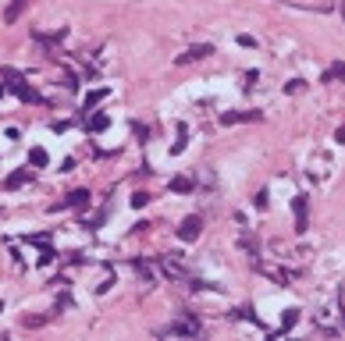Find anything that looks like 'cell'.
<instances>
[{
	"label": "cell",
	"instance_id": "6da1fadb",
	"mask_svg": "<svg viewBox=\"0 0 345 341\" xmlns=\"http://www.w3.org/2000/svg\"><path fill=\"white\" fill-rule=\"evenodd\" d=\"M200 231H203V220L192 213V217H185V220H182V228H178V238H182V242H196V238H200Z\"/></svg>",
	"mask_w": 345,
	"mask_h": 341
},
{
	"label": "cell",
	"instance_id": "7a4b0ae2",
	"mask_svg": "<svg viewBox=\"0 0 345 341\" xmlns=\"http://www.w3.org/2000/svg\"><path fill=\"white\" fill-rule=\"evenodd\" d=\"M4 75L11 78V93H14V96H21L25 103H29V100H39V96H36V89H29V85H25V82L18 78V71H11V68H7Z\"/></svg>",
	"mask_w": 345,
	"mask_h": 341
},
{
	"label": "cell",
	"instance_id": "3957f363",
	"mask_svg": "<svg viewBox=\"0 0 345 341\" xmlns=\"http://www.w3.org/2000/svg\"><path fill=\"white\" fill-rule=\"evenodd\" d=\"M292 210H295V231L303 235V231L310 228V220H306V196H295V199H292Z\"/></svg>",
	"mask_w": 345,
	"mask_h": 341
},
{
	"label": "cell",
	"instance_id": "277c9868",
	"mask_svg": "<svg viewBox=\"0 0 345 341\" xmlns=\"http://www.w3.org/2000/svg\"><path fill=\"white\" fill-rule=\"evenodd\" d=\"M242 121H260V110H235V114H221V125H242Z\"/></svg>",
	"mask_w": 345,
	"mask_h": 341
},
{
	"label": "cell",
	"instance_id": "5b68a950",
	"mask_svg": "<svg viewBox=\"0 0 345 341\" xmlns=\"http://www.w3.org/2000/svg\"><path fill=\"white\" fill-rule=\"evenodd\" d=\"M164 334H185V338H196V334H200V324H196V320H178V324H171Z\"/></svg>",
	"mask_w": 345,
	"mask_h": 341
},
{
	"label": "cell",
	"instance_id": "8992f818",
	"mask_svg": "<svg viewBox=\"0 0 345 341\" xmlns=\"http://www.w3.org/2000/svg\"><path fill=\"white\" fill-rule=\"evenodd\" d=\"M210 54H213V47H207V43H203V47L185 50V54H182V57H175V61H178V64H192V61H203V57H210Z\"/></svg>",
	"mask_w": 345,
	"mask_h": 341
},
{
	"label": "cell",
	"instance_id": "52a82bcc",
	"mask_svg": "<svg viewBox=\"0 0 345 341\" xmlns=\"http://www.w3.org/2000/svg\"><path fill=\"white\" fill-rule=\"evenodd\" d=\"M29 181H32V171H14V174H7L4 189H7V192H14V189H21V185H29Z\"/></svg>",
	"mask_w": 345,
	"mask_h": 341
},
{
	"label": "cell",
	"instance_id": "ba28073f",
	"mask_svg": "<svg viewBox=\"0 0 345 341\" xmlns=\"http://www.w3.org/2000/svg\"><path fill=\"white\" fill-rule=\"evenodd\" d=\"M89 199H93V196H89L85 189H75V192H71L68 199H64V203H61V206H54V210H68V206H85V203H89Z\"/></svg>",
	"mask_w": 345,
	"mask_h": 341
},
{
	"label": "cell",
	"instance_id": "9c48e42d",
	"mask_svg": "<svg viewBox=\"0 0 345 341\" xmlns=\"http://www.w3.org/2000/svg\"><path fill=\"white\" fill-rule=\"evenodd\" d=\"M107 96H111V89H107V85H103V89H93V93L85 96V103H82V107H85V114H89V110H93L100 100H107Z\"/></svg>",
	"mask_w": 345,
	"mask_h": 341
},
{
	"label": "cell",
	"instance_id": "30bf717a",
	"mask_svg": "<svg viewBox=\"0 0 345 341\" xmlns=\"http://www.w3.org/2000/svg\"><path fill=\"white\" fill-rule=\"evenodd\" d=\"M107 128H111V118H107V114L89 118V132H107Z\"/></svg>",
	"mask_w": 345,
	"mask_h": 341
},
{
	"label": "cell",
	"instance_id": "8fae6325",
	"mask_svg": "<svg viewBox=\"0 0 345 341\" xmlns=\"http://www.w3.org/2000/svg\"><path fill=\"white\" fill-rule=\"evenodd\" d=\"M25 4H29V0H11V7L4 11V21H14V18L25 11Z\"/></svg>",
	"mask_w": 345,
	"mask_h": 341
},
{
	"label": "cell",
	"instance_id": "7c38bea8",
	"mask_svg": "<svg viewBox=\"0 0 345 341\" xmlns=\"http://www.w3.org/2000/svg\"><path fill=\"white\" fill-rule=\"evenodd\" d=\"M29 160H32V167H47V149H39V146H36V149L29 153Z\"/></svg>",
	"mask_w": 345,
	"mask_h": 341
},
{
	"label": "cell",
	"instance_id": "4fadbf2b",
	"mask_svg": "<svg viewBox=\"0 0 345 341\" xmlns=\"http://www.w3.org/2000/svg\"><path fill=\"white\" fill-rule=\"evenodd\" d=\"M171 189H175V192H189V189H192V181H189V178H175V181H171Z\"/></svg>",
	"mask_w": 345,
	"mask_h": 341
},
{
	"label": "cell",
	"instance_id": "5bb4252c",
	"mask_svg": "<svg viewBox=\"0 0 345 341\" xmlns=\"http://www.w3.org/2000/svg\"><path fill=\"white\" fill-rule=\"evenodd\" d=\"M328 78H345V64H342V61H335V64H331Z\"/></svg>",
	"mask_w": 345,
	"mask_h": 341
},
{
	"label": "cell",
	"instance_id": "9a60e30c",
	"mask_svg": "<svg viewBox=\"0 0 345 341\" xmlns=\"http://www.w3.org/2000/svg\"><path fill=\"white\" fill-rule=\"evenodd\" d=\"M295 320H299V309H288V313H285V331L295 327Z\"/></svg>",
	"mask_w": 345,
	"mask_h": 341
},
{
	"label": "cell",
	"instance_id": "2e32d148",
	"mask_svg": "<svg viewBox=\"0 0 345 341\" xmlns=\"http://www.w3.org/2000/svg\"><path fill=\"white\" fill-rule=\"evenodd\" d=\"M146 203H149V196H146V192H136V196H132V206H136V210H142Z\"/></svg>",
	"mask_w": 345,
	"mask_h": 341
},
{
	"label": "cell",
	"instance_id": "e0dca14e",
	"mask_svg": "<svg viewBox=\"0 0 345 341\" xmlns=\"http://www.w3.org/2000/svg\"><path fill=\"white\" fill-rule=\"evenodd\" d=\"M4 93H7V85H0V96H4Z\"/></svg>",
	"mask_w": 345,
	"mask_h": 341
},
{
	"label": "cell",
	"instance_id": "ac0fdd59",
	"mask_svg": "<svg viewBox=\"0 0 345 341\" xmlns=\"http://www.w3.org/2000/svg\"><path fill=\"white\" fill-rule=\"evenodd\" d=\"M0 313H4V299H0Z\"/></svg>",
	"mask_w": 345,
	"mask_h": 341
}]
</instances>
